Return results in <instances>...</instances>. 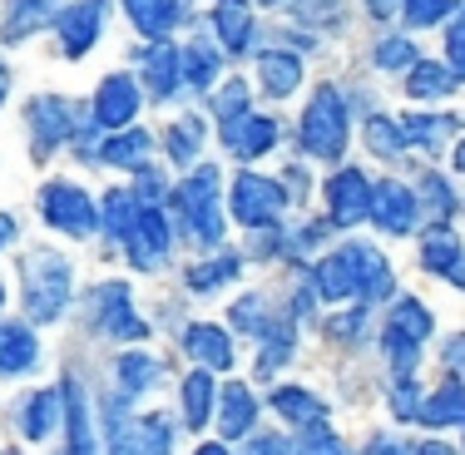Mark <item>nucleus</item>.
<instances>
[{
    "instance_id": "423d86ee",
    "label": "nucleus",
    "mask_w": 465,
    "mask_h": 455,
    "mask_svg": "<svg viewBox=\"0 0 465 455\" xmlns=\"http://www.w3.org/2000/svg\"><path fill=\"white\" fill-rule=\"evenodd\" d=\"M327 203H331V223L351 228V223H361V218H371V188L357 169H347L327 183Z\"/></svg>"
},
{
    "instance_id": "f8f14e48",
    "label": "nucleus",
    "mask_w": 465,
    "mask_h": 455,
    "mask_svg": "<svg viewBox=\"0 0 465 455\" xmlns=\"http://www.w3.org/2000/svg\"><path fill=\"white\" fill-rule=\"evenodd\" d=\"M371 218H376L386 232H406V228L416 223V198H411V188L381 183V188L371 193Z\"/></svg>"
},
{
    "instance_id": "a19ab883",
    "label": "nucleus",
    "mask_w": 465,
    "mask_h": 455,
    "mask_svg": "<svg viewBox=\"0 0 465 455\" xmlns=\"http://www.w3.org/2000/svg\"><path fill=\"white\" fill-rule=\"evenodd\" d=\"M287 455H347V450H341V440L331 436V430H307L302 440H292Z\"/></svg>"
},
{
    "instance_id": "c756f323",
    "label": "nucleus",
    "mask_w": 465,
    "mask_h": 455,
    "mask_svg": "<svg viewBox=\"0 0 465 455\" xmlns=\"http://www.w3.org/2000/svg\"><path fill=\"white\" fill-rule=\"evenodd\" d=\"M213 20H218V35H223L228 50H242V45H248V5H242V0H223Z\"/></svg>"
},
{
    "instance_id": "5701e85b",
    "label": "nucleus",
    "mask_w": 465,
    "mask_h": 455,
    "mask_svg": "<svg viewBox=\"0 0 465 455\" xmlns=\"http://www.w3.org/2000/svg\"><path fill=\"white\" fill-rule=\"evenodd\" d=\"M218 401H223V410H218V420H223V436H228V440H238L242 430L252 426V416H258V406H252L248 386H228V391L218 396Z\"/></svg>"
},
{
    "instance_id": "9b49d317",
    "label": "nucleus",
    "mask_w": 465,
    "mask_h": 455,
    "mask_svg": "<svg viewBox=\"0 0 465 455\" xmlns=\"http://www.w3.org/2000/svg\"><path fill=\"white\" fill-rule=\"evenodd\" d=\"M99 20H104V0H80L74 10H64V20H60L64 54H74V60H80V54L94 45V35H99Z\"/></svg>"
},
{
    "instance_id": "79ce46f5",
    "label": "nucleus",
    "mask_w": 465,
    "mask_h": 455,
    "mask_svg": "<svg viewBox=\"0 0 465 455\" xmlns=\"http://www.w3.org/2000/svg\"><path fill=\"white\" fill-rule=\"evenodd\" d=\"M450 15V0H406V20L411 25H436Z\"/></svg>"
},
{
    "instance_id": "ddd939ff",
    "label": "nucleus",
    "mask_w": 465,
    "mask_h": 455,
    "mask_svg": "<svg viewBox=\"0 0 465 455\" xmlns=\"http://www.w3.org/2000/svg\"><path fill=\"white\" fill-rule=\"evenodd\" d=\"M223 139L232 153H242V159H258L262 149H272L278 143V124L272 119H252V114H238L223 124Z\"/></svg>"
},
{
    "instance_id": "0eeeda50",
    "label": "nucleus",
    "mask_w": 465,
    "mask_h": 455,
    "mask_svg": "<svg viewBox=\"0 0 465 455\" xmlns=\"http://www.w3.org/2000/svg\"><path fill=\"white\" fill-rule=\"evenodd\" d=\"M45 218L60 232H90L94 228V203L74 183H50L45 188Z\"/></svg>"
},
{
    "instance_id": "37998d69",
    "label": "nucleus",
    "mask_w": 465,
    "mask_h": 455,
    "mask_svg": "<svg viewBox=\"0 0 465 455\" xmlns=\"http://www.w3.org/2000/svg\"><path fill=\"white\" fill-rule=\"evenodd\" d=\"M416 50L406 45V40H381V50H376V64L381 70H401V64H411Z\"/></svg>"
},
{
    "instance_id": "c85d7f7f",
    "label": "nucleus",
    "mask_w": 465,
    "mask_h": 455,
    "mask_svg": "<svg viewBox=\"0 0 465 455\" xmlns=\"http://www.w3.org/2000/svg\"><path fill=\"white\" fill-rule=\"evenodd\" d=\"M272 406H278L287 420H302V426H312V420H322V416H327V406H322V401H312L307 391H297V386H282V391L272 396Z\"/></svg>"
},
{
    "instance_id": "f3484780",
    "label": "nucleus",
    "mask_w": 465,
    "mask_h": 455,
    "mask_svg": "<svg viewBox=\"0 0 465 455\" xmlns=\"http://www.w3.org/2000/svg\"><path fill=\"white\" fill-rule=\"evenodd\" d=\"M183 347H188V357H193V361L213 366V371H228V366H232V341L218 327H188Z\"/></svg>"
},
{
    "instance_id": "a211bd4d",
    "label": "nucleus",
    "mask_w": 465,
    "mask_h": 455,
    "mask_svg": "<svg viewBox=\"0 0 465 455\" xmlns=\"http://www.w3.org/2000/svg\"><path fill=\"white\" fill-rule=\"evenodd\" d=\"M104 327L114 331V337H129V341L149 337V321L134 317V307H129V287H124V282H114V287L104 292Z\"/></svg>"
},
{
    "instance_id": "72a5a7b5",
    "label": "nucleus",
    "mask_w": 465,
    "mask_h": 455,
    "mask_svg": "<svg viewBox=\"0 0 465 455\" xmlns=\"http://www.w3.org/2000/svg\"><path fill=\"white\" fill-rule=\"evenodd\" d=\"M198 143H203V124H198V119H179V124H173V134H169V153L179 163H188L198 153Z\"/></svg>"
},
{
    "instance_id": "ea45409f",
    "label": "nucleus",
    "mask_w": 465,
    "mask_h": 455,
    "mask_svg": "<svg viewBox=\"0 0 465 455\" xmlns=\"http://www.w3.org/2000/svg\"><path fill=\"white\" fill-rule=\"evenodd\" d=\"M40 15H45V0H15V15H10V25H5V40L30 35V25H40Z\"/></svg>"
},
{
    "instance_id": "aec40b11",
    "label": "nucleus",
    "mask_w": 465,
    "mask_h": 455,
    "mask_svg": "<svg viewBox=\"0 0 465 455\" xmlns=\"http://www.w3.org/2000/svg\"><path fill=\"white\" fill-rule=\"evenodd\" d=\"M420 420L426 426H465V386L446 381L440 391H430L426 406H420Z\"/></svg>"
},
{
    "instance_id": "4c0bfd02",
    "label": "nucleus",
    "mask_w": 465,
    "mask_h": 455,
    "mask_svg": "<svg viewBox=\"0 0 465 455\" xmlns=\"http://www.w3.org/2000/svg\"><path fill=\"white\" fill-rule=\"evenodd\" d=\"M228 277H238V262H232V258H218V262H203V268L188 272V287H198V292H213L218 282H228Z\"/></svg>"
},
{
    "instance_id": "4be33fe9",
    "label": "nucleus",
    "mask_w": 465,
    "mask_h": 455,
    "mask_svg": "<svg viewBox=\"0 0 465 455\" xmlns=\"http://www.w3.org/2000/svg\"><path fill=\"white\" fill-rule=\"evenodd\" d=\"M351 252V262H357V282H361V292L367 297H386L391 292V268H386V258L376 248H347Z\"/></svg>"
},
{
    "instance_id": "13d9d810",
    "label": "nucleus",
    "mask_w": 465,
    "mask_h": 455,
    "mask_svg": "<svg viewBox=\"0 0 465 455\" xmlns=\"http://www.w3.org/2000/svg\"><path fill=\"white\" fill-rule=\"evenodd\" d=\"M262 5H272V0H262Z\"/></svg>"
},
{
    "instance_id": "6e6552de",
    "label": "nucleus",
    "mask_w": 465,
    "mask_h": 455,
    "mask_svg": "<svg viewBox=\"0 0 465 455\" xmlns=\"http://www.w3.org/2000/svg\"><path fill=\"white\" fill-rule=\"evenodd\" d=\"M163 252H169V223H163L159 208H139L134 228H129V258L134 268H159Z\"/></svg>"
},
{
    "instance_id": "bf43d9fd",
    "label": "nucleus",
    "mask_w": 465,
    "mask_h": 455,
    "mask_svg": "<svg viewBox=\"0 0 465 455\" xmlns=\"http://www.w3.org/2000/svg\"><path fill=\"white\" fill-rule=\"evenodd\" d=\"M5 455H15V450H5Z\"/></svg>"
},
{
    "instance_id": "b1692460",
    "label": "nucleus",
    "mask_w": 465,
    "mask_h": 455,
    "mask_svg": "<svg viewBox=\"0 0 465 455\" xmlns=\"http://www.w3.org/2000/svg\"><path fill=\"white\" fill-rule=\"evenodd\" d=\"M302 84V64L292 54H262V90L268 94H292Z\"/></svg>"
},
{
    "instance_id": "49530a36",
    "label": "nucleus",
    "mask_w": 465,
    "mask_h": 455,
    "mask_svg": "<svg viewBox=\"0 0 465 455\" xmlns=\"http://www.w3.org/2000/svg\"><path fill=\"white\" fill-rule=\"evenodd\" d=\"M297 10H302V20H312V25L317 20H337V0H302Z\"/></svg>"
},
{
    "instance_id": "473e14b6",
    "label": "nucleus",
    "mask_w": 465,
    "mask_h": 455,
    "mask_svg": "<svg viewBox=\"0 0 465 455\" xmlns=\"http://www.w3.org/2000/svg\"><path fill=\"white\" fill-rule=\"evenodd\" d=\"M143 153H149V134H143V129H129V134L109 139L99 159H104V163H139Z\"/></svg>"
},
{
    "instance_id": "3c124183",
    "label": "nucleus",
    "mask_w": 465,
    "mask_h": 455,
    "mask_svg": "<svg viewBox=\"0 0 465 455\" xmlns=\"http://www.w3.org/2000/svg\"><path fill=\"white\" fill-rule=\"evenodd\" d=\"M10 232H15V223H10L5 213H0V248H5V242H10Z\"/></svg>"
},
{
    "instance_id": "de8ad7c7",
    "label": "nucleus",
    "mask_w": 465,
    "mask_h": 455,
    "mask_svg": "<svg viewBox=\"0 0 465 455\" xmlns=\"http://www.w3.org/2000/svg\"><path fill=\"white\" fill-rule=\"evenodd\" d=\"M248 455H287V446H282L278 436H268V440H258V446H252Z\"/></svg>"
},
{
    "instance_id": "9d476101",
    "label": "nucleus",
    "mask_w": 465,
    "mask_h": 455,
    "mask_svg": "<svg viewBox=\"0 0 465 455\" xmlns=\"http://www.w3.org/2000/svg\"><path fill=\"white\" fill-rule=\"evenodd\" d=\"M30 124H35V134H40L35 149L50 153L64 134H74V109L64 104V99H54V94H40L35 104H30Z\"/></svg>"
},
{
    "instance_id": "58836bf2",
    "label": "nucleus",
    "mask_w": 465,
    "mask_h": 455,
    "mask_svg": "<svg viewBox=\"0 0 465 455\" xmlns=\"http://www.w3.org/2000/svg\"><path fill=\"white\" fill-rule=\"evenodd\" d=\"M367 143H371V153H381V159H386V153H396L406 143V134L391 124V119H371V124H367Z\"/></svg>"
},
{
    "instance_id": "2eb2a0df",
    "label": "nucleus",
    "mask_w": 465,
    "mask_h": 455,
    "mask_svg": "<svg viewBox=\"0 0 465 455\" xmlns=\"http://www.w3.org/2000/svg\"><path fill=\"white\" fill-rule=\"evenodd\" d=\"M129 15L143 35H169L179 20H188V0H129Z\"/></svg>"
},
{
    "instance_id": "603ef678",
    "label": "nucleus",
    "mask_w": 465,
    "mask_h": 455,
    "mask_svg": "<svg viewBox=\"0 0 465 455\" xmlns=\"http://www.w3.org/2000/svg\"><path fill=\"white\" fill-rule=\"evenodd\" d=\"M416 455H450V450H446V446H440V440H430V446H420Z\"/></svg>"
},
{
    "instance_id": "f704fd0d",
    "label": "nucleus",
    "mask_w": 465,
    "mask_h": 455,
    "mask_svg": "<svg viewBox=\"0 0 465 455\" xmlns=\"http://www.w3.org/2000/svg\"><path fill=\"white\" fill-rule=\"evenodd\" d=\"M450 124H456V119H401V134L411 139V143H426V149H436V143L450 134Z\"/></svg>"
},
{
    "instance_id": "393cba45",
    "label": "nucleus",
    "mask_w": 465,
    "mask_h": 455,
    "mask_svg": "<svg viewBox=\"0 0 465 455\" xmlns=\"http://www.w3.org/2000/svg\"><path fill=\"white\" fill-rule=\"evenodd\" d=\"M208 410H213V381H208V371H193L183 381V420L198 430L208 420Z\"/></svg>"
},
{
    "instance_id": "5fc2aeb1",
    "label": "nucleus",
    "mask_w": 465,
    "mask_h": 455,
    "mask_svg": "<svg viewBox=\"0 0 465 455\" xmlns=\"http://www.w3.org/2000/svg\"><path fill=\"white\" fill-rule=\"evenodd\" d=\"M193 455H228L223 446H203V450H193Z\"/></svg>"
},
{
    "instance_id": "a18cd8bd",
    "label": "nucleus",
    "mask_w": 465,
    "mask_h": 455,
    "mask_svg": "<svg viewBox=\"0 0 465 455\" xmlns=\"http://www.w3.org/2000/svg\"><path fill=\"white\" fill-rule=\"evenodd\" d=\"M450 74H456V80H465V20L450 30Z\"/></svg>"
},
{
    "instance_id": "4468645a",
    "label": "nucleus",
    "mask_w": 465,
    "mask_h": 455,
    "mask_svg": "<svg viewBox=\"0 0 465 455\" xmlns=\"http://www.w3.org/2000/svg\"><path fill=\"white\" fill-rule=\"evenodd\" d=\"M114 455H169V420L149 416V420H139V426L119 430Z\"/></svg>"
},
{
    "instance_id": "4d7b16f0",
    "label": "nucleus",
    "mask_w": 465,
    "mask_h": 455,
    "mask_svg": "<svg viewBox=\"0 0 465 455\" xmlns=\"http://www.w3.org/2000/svg\"><path fill=\"white\" fill-rule=\"evenodd\" d=\"M0 302H5V287H0Z\"/></svg>"
},
{
    "instance_id": "1a4fd4ad",
    "label": "nucleus",
    "mask_w": 465,
    "mask_h": 455,
    "mask_svg": "<svg viewBox=\"0 0 465 455\" xmlns=\"http://www.w3.org/2000/svg\"><path fill=\"white\" fill-rule=\"evenodd\" d=\"M139 109V90L129 74H109L104 84H99V99H94V124L104 129H124L129 119H134Z\"/></svg>"
},
{
    "instance_id": "a878e982",
    "label": "nucleus",
    "mask_w": 465,
    "mask_h": 455,
    "mask_svg": "<svg viewBox=\"0 0 465 455\" xmlns=\"http://www.w3.org/2000/svg\"><path fill=\"white\" fill-rule=\"evenodd\" d=\"M149 84L159 99H169L173 90H179V54H173V45H153L149 50Z\"/></svg>"
},
{
    "instance_id": "c9c22d12",
    "label": "nucleus",
    "mask_w": 465,
    "mask_h": 455,
    "mask_svg": "<svg viewBox=\"0 0 465 455\" xmlns=\"http://www.w3.org/2000/svg\"><path fill=\"white\" fill-rule=\"evenodd\" d=\"M134 218H139L134 193H109V198H104V223H109V232H124V238H129Z\"/></svg>"
},
{
    "instance_id": "864d4df0",
    "label": "nucleus",
    "mask_w": 465,
    "mask_h": 455,
    "mask_svg": "<svg viewBox=\"0 0 465 455\" xmlns=\"http://www.w3.org/2000/svg\"><path fill=\"white\" fill-rule=\"evenodd\" d=\"M5 94H10V74L0 70V99H5Z\"/></svg>"
},
{
    "instance_id": "6e6d98bb",
    "label": "nucleus",
    "mask_w": 465,
    "mask_h": 455,
    "mask_svg": "<svg viewBox=\"0 0 465 455\" xmlns=\"http://www.w3.org/2000/svg\"><path fill=\"white\" fill-rule=\"evenodd\" d=\"M460 169H465V143H460Z\"/></svg>"
},
{
    "instance_id": "c03bdc74",
    "label": "nucleus",
    "mask_w": 465,
    "mask_h": 455,
    "mask_svg": "<svg viewBox=\"0 0 465 455\" xmlns=\"http://www.w3.org/2000/svg\"><path fill=\"white\" fill-rule=\"evenodd\" d=\"M242 104H248V90H242V84L232 80V90L218 94V114H223V119H238V114H242Z\"/></svg>"
},
{
    "instance_id": "412c9836",
    "label": "nucleus",
    "mask_w": 465,
    "mask_h": 455,
    "mask_svg": "<svg viewBox=\"0 0 465 455\" xmlns=\"http://www.w3.org/2000/svg\"><path fill=\"white\" fill-rule=\"evenodd\" d=\"M64 410H70V446H64V455H94L90 410H84V396H80V386H74V376L64 381Z\"/></svg>"
},
{
    "instance_id": "8fccbe9b",
    "label": "nucleus",
    "mask_w": 465,
    "mask_h": 455,
    "mask_svg": "<svg viewBox=\"0 0 465 455\" xmlns=\"http://www.w3.org/2000/svg\"><path fill=\"white\" fill-rule=\"evenodd\" d=\"M367 5H371V15H391V10L401 5V0H367Z\"/></svg>"
},
{
    "instance_id": "09e8293b",
    "label": "nucleus",
    "mask_w": 465,
    "mask_h": 455,
    "mask_svg": "<svg viewBox=\"0 0 465 455\" xmlns=\"http://www.w3.org/2000/svg\"><path fill=\"white\" fill-rule=\"evenodd\" d=\"M367 455H406V446H401V440H376Z\"/></svg>"
},
{
    "instance_id": "20e7f679",
    "label": "nucleus",
    "mask_w": 465,
    "mask_h": 455,
    "mask_svg": "<svg viewBox=\"0 0 465 455\" xmlns=\"http://www.w3.org/2000/svg\"><path fill=\"white\" fill-rule=\"evenodd\" d=\"M426 337H430V312L416 302V297H401L391 321H386V357L396 361L401 376H411V366L420 357V341Z\"/></svg>"
},
{
    "instance_id": "7ed1b4c3",
    "label": "nucleus",
    "mask_w": 465,
    "mask_h": 455,
    "mask_svg": "<svg viewBox=\"0 0 465 455\" xmlns=\"http://www.w3.org/2000/svg\"><path fill=\"white\" fill-rule=\"evenodd\" d=\"M179 203H183V218H188V232L203 242H218L223 238V213H218V169L203 163L183 188H179Z\"/></svg>"
},
{
    "instance_id": "e433bc0d",
    "label": "nucleus",
    "mask_w": 465,
    "mask_h": 455,
    "mask_svg": "<svg viewBox=\"0 0 465 455\" xmlns=\"http://www.w3.org/2000/svg\"><path fill=\"white\" fill-rule=\"evenodd\" d=\"M183 74L193 80V90H208V84H213V74H218V60H213V50L193 45V50L183 54Z\"/></svg>"
},
{
    "instance_id": "7c9ffc66",
    "label": "nucleus",
    "mask_w": 465,
    "mask_h": 455,
    "mask_svg": "<svg viewBox=\"0 0 465 455\" xmlns=\"http://www.w3.org/2000/svg\"><path fill=\"white\" fill-rule=\"evenodd\" d=\"M450 80H456V74H450L446 64H416V70H411V84H406V90H411L416 99H440V94L456 90Z\"/></svg>"
},
{
    "instance_id": "cd10ccee",
    "label": "nucleus",
    "mask_w": 465,
    "mask_h": 455,
    "mask_svg": "<svg viewBox=\"0 0 465 455\" xmlns=\"http://www.w3.org/2000/svg\"><path fill=\"white\" fill-rule=\"evenodd\" d=\"M54 391H35L25 401V410H20V426H25V436L30 440H45L50 436V426H54Z\"/></svg>"
},
{
    "instance_id": "dca6fc26",
    "label": "nucleus",
    "mask_w": 465,
    "mask_h": 455,
    "mask_svg": "<svg viewBox=\"0 0 465 455\" xmlns=\"http://www.w3.org/2000/svg\"><path fill=\"white\" fill-rule=\"evenodd\" d=\"M35 331L20 327V321H0V371L15 376L25 366H35Z\"/></svg>"
},
{
    "instance_id": "2f4dec72",
    "label": "nucleus",
    "mask_w": 465,
    "mask_h": 455,
    "mask_svg": "<svg viewBox=\"0 0 465 455\" xmlns=\"http://www.w3.org/2000/svg\"><path fill=\"white\" fill-rule=\"evenodd\" d=\"M119 381H124V391H143V386L159 381V361L129 351V357H119Z\"/></svg>"
},
{
    "instance_id": "39448f33",
    "label": "nucleus",
    "mask_w": 465,
    "mask_h": 455,
    "mask_svg": "<svg viewBox=\"0 0 465 455\" xmlns=\"http://www.w3.org/2000/svg\"><path fill=\"white\" fill-rule=\"evenodd\" d=\"M278 208H282V188L278 183L258 179V173H242V179L232 183V218H238V223L262 228V223L278 218Z\"/></svg>"
},
{
    "instance_id": "6ab92c4d",
    "label": "nucleus",
    "mask_w": 465,
    "mask_h": 455,
    "mask_svg": "<svg viewBox=\"0 0 465 455\" xmlns=\"http://www.w3.org/2000/svg\"><path fill=\"white\" fill-rule=\"evenodd\" d=\"M312 282H317V292H322V297H351V292H361V282H357V262H351V252H337V258L317 262Z\"/></svg>"
},
{
    "instance_id": "f257e3e1",
    "label": "nucleus",
    "mask_w": 465,
    "mask_h": 455,
    "mask_svg": "<svg viewBox=\"0 0 465 455\" xmlns=\"http://www.w3.org/2000/svg\"><path fill=\"white\" fill-rule=\"evenodd\" d=\"M25 302H30V317L35 321H54L64 312V302H70V262L60 258V252H35V258H25Z\"/></svg>"
},
{
    "instance_id": "bb28decb",
    "label": "nucleus",
    "mask_w": 465,
    "mask_h": 455,
    "mask_svg": "<svg viewBox=\"0 0 465 455\" xmlns=\"http://www.w3.org/2000/svg\"><path fill=\"white\" fill-rule=\"evenodd\" d=\"M456 258H460L456 232H446V228L426 232V248H420V262H426L430 272H456Z\"/></svg>"
},
{
    "instance_id": "f03ea898",
    "label": "nucleus",
    "mask_w": 465,
    "mask_h": 455,
    "mask_svg": "<svg viewBox=\"0 0 465 455\" xmlns=\"http://www.w3.org/2000/svg\"><path fill=\"white\" fill-rule=\"evenodd\" d=\"M302 139L317 159H341V149H347V109H341V94L331 84H322L312 94V104H307Z\"/></svg>"
}]
</instances>
